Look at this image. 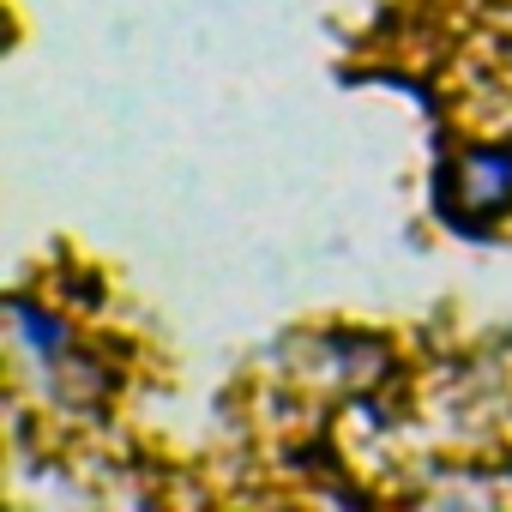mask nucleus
I'll use <instances>...</instances> for the list:
<instances>
[{"instance_id":"f257e3e1","label":"nucleus","mask_w":512,"mask_h":512,"mask_svg":"<svg viewBox=\"0 0 512 512\" xmlns=\"http://www.w3.org/2000/svg\"><path fill=\"white\" fill-rule=\"evenodd\" d=\"M446 229H494L512 217V139H476L440 169L434 193Z\"/></svg>"}]
</instances>
